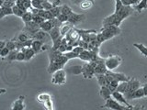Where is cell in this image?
Returning a JSON list of instances; mask_svg holds the SVG:
<instances>
[{"mask_svg":"<svg viewBox=\"0 0 147 110\" xmlns=\"http://www.w3.org/2000/svg\"><path fill=\"white\" fill-rule=\"evenodd\" d=\"M133 11L132 7H127L123 6L121 1H115V10L114 14L118 17V18L121 22L127 18L128 17H130Z\"/></svg>","mask_w":147,"mask_h":110,"instance_id":"6da1fadb","label":"cell"},{"mask_svg":"<svg viewBox=\"0 0 147 110\" xmlns=\"http://www.w3.org/2000/svg\"><path fill=\"white\" fill-rule=\"evenodd\" d=\"M69 60L64 56L63 53L61 55V56H59L58 58L53 60V61H50L49 62V66L47 68V71L49 73H53L58 70H61V69H63L64 65L67 63V62Z\"/></svg>","mask_w":147,"mask_h":110,"instance_id":"7a4b0ae2","label":"cell"},{"mask_svg":"<svg viewBox=\"0 0 147 110\" xmlns=\"http://www.w3.org/2000/svg\"><path fill=\"white\" fill-rule=\"evenodd\" d=\"M99 32L103 35L105 40H109L110 39L114 38L115 36H118L121 34V30L119 29V27L110 25V26H103Z\"/></svg>","mask_w":147,"mask_h":110,"instance_id":"3957f363","label":"cell"},{"mask_svg":"<svg viewBox=\"0 0 147 110\" xmlns=\"http://www.w3.org/2000/svg\"><path fill=\"white\" fill-rule=\"evenodd\" d=\"M122 62L121 57L118 56V55H110L108 58L105 59V64L106 67L109 71H114L121 65Z\"/></svg>","mask_w":147,"mask_h":110,"instance_id":"277c9868","label":"cell"},{"mask_svg":"<svg viewBox=\"0 0 147 110\" xmlns=\"http://www.w3.org/2000/svg\"><path fill=\"white\" fill-rule=\"evenodd\" d=\"M106 77L109 81V82L112 80H116L119 82H128L129 80L131 79V77H129L127 75H125L122 72H115L114 71H107V72L105 73Z\"/></svg>","mask_w":147,"mask_h":110,"instance_id":"5b68a950","label":"cell"},{"mask_svg":"<svg viewBox=\"0 0 147 110\" xmlns=\"http://www.w3.org/2000/svg\"><path fill=\"white\" fill-rule=\"evenodd\" d=\"M66 82V71L61 69L53 73L52 77V84L63 85Z\"/></svg>","mask_w":147,"mask_h":110,"instance_id":"8992f818","label":"cell"},{"mask_svg":"<svg viewBox=\"0 0 147 110\" xmlns=\"http://www.w3.org/2000/svg\"><path fill=\"white\" fill-rule=\"evenodd\" d=\"M94 64V70H95V74H105L107 72L108 69L106 67L105 64V59L99 57L96 59L95 62H92Z\"/></svg>","mask_w":147,"mask_h":110,"instance_id":"52a82bcc","label":"cell"},{"mask_svg":"<svg viewBox=\"0 0 147 110\" xmlns=\"http://www.w3.org/2000/svg\"><path fill=\"white\" fill-rule=\"evenodd\" d=\"M82 75L85 78L91 79L95 76V70H94V64L92 62H86L82 65Z\"/></svg>","mask_w":147,"mask_h":110,"instance_id":"ba28073f","label":"cell"},{"mask_svg":"<svg viewBox=\"0 0 147 110\" xmlns=\"http://www.w3.org/2000/svg\"><path fill=\"white\" fill-rule=\"evenodd\" d=\"M124 107H125V105L119 104L118 101H116L113 97H109V99H107L105 101V104L102 105L103 108H109L111 110H123Z\"/></svg>","mask_w":147,"mask_h":110,"instance_id":"9c48e42d","label":"cell"},{"mask_svg":"<svg viewBox=\"0 0 147 110\" xmlns=\"http://www.w3.org/2000/svg\"><path fill=\"white\" fill-rule=\"evenodd\" d=\"M40 30V25H38L37 23L30 21L29 23H26L25 24V28H24V32H26L27 34H29L30 37L31 38L37 31H39Z\"/></svg>","mask_w":147,"mask_h":110,"instance_id":"30bf717a","label":"cell"},{"mask_svg":"<svg viewBox=\"0 0 147 110\" xmlns=\"http://www.w3.org/2000/svg\"><path fill=\"white\" fill-rule=\"evenodd\" d=\"M85 15L84 14H77L76 12H73L70 16H68V21L70 24H72L73 26H76L79 23H81L82 21L85 20Z\"/></svg>","mask_w":147,"mask_h":110,"instance_id":"8fae6325","label":"cell"},{"mask_svg":"<svg viewBox=\"0 0 147 110\" xmlns=\"http://www.w3.org/2000/svg\"><path fill=\"white\" fill-rule=\"evenodd\" d=\"M140 87H141L140 81L135 79V78H131V79L128 81V88H127L126 93L124 95L131 94L133 92H135L138 88H140Z\"/></svg>","mask_w":147,"mask_h":110,"instance_id":"7c38bea8","label":"cell"},{"mask_svg":"<svg viewBox=\"0 0 147 110\" xmlns=\"http://www.w3.org/2000/svg\"><path fill=\"white\" fill-rule=\"evenodd\" d=\"M111 97H113L115 100L118 101V102H119V104H121V105H125V107H131V105L127 101V99L125 98V96H124V95L121 94V93H119V92H118V91H114V92H112Z\"/></svg>","mask_w":147,"mask_h":110,"instance_id":"4fadbf2b","label":"cell"},{"mask_svg":"<svg viewBox=\"0 0 147 110\" xmlns=\"http://www.w3.org/2000/svg\"><path fill=\"white\" fill-rule=\"evenodd\" d=\"M31 39L37 40H41V41H43L44 43H46V41L51 40V37H50L48 32H45L43 30H40L39 31H37L36 33L31 37Z\"/></svg>","mask_w":147,"mask_h":110,"instance_id":"5bb4252c","label":"cell"},{"mask_svg":"<svg viewBox=\"0 0 147 110\" xmlns=\"http://www.w3.org/2000/svg\"><path fill=\"white\" fill-rule=\"evenodd\" d=\"M24 100H25V96L20 95V97L12 104L10 110H24L25 109Z\"/></svg>","mask_w":147,"mask_h":110,"instance_id":"9a60e30c","label":"cell"},{"mask_svg":"<svg viewBox=\"0 0 147 110\" xmlns=\"http://www.w3.org/2000/svg\"><path fill=\"white\" fill-rule=\"evenodd\" d=\"M99 95L101 97L103 98V100H107L109 97H111L112 92L110 91V89L108 87V85H104V86H100V90H99Z\"/></svg>","mask_w":147,"mask_h":110,"instance_id":"2e32d148","label":"cell"},{"mask_svg":"<svg viewBox=\"0 0 147 110\" xmlns=\"http://www.w3.org/2000/svg\"><path fill=\"white\" fill-rule=\"evenodd\" d=\"M73 28H74V26L72 24H70L69 22L63 23L62 26L60 27V33H61V36L64 37L69 31H70L73 29Z\"/></svg>","mask_w":147,"mask_h":110,"instance_id":"e0dca14e","label":"cell"},{"mask_svg":"<svg viewBox=\"0 0 147 110\" xmlns=\"http://www.w3.org/2000/svg\"><path fill=\"white\" fill-rule=\"evenodd\" d=\"M20 50L25 54V61L26 62L30 61V60L34 57V55L36 54L35 52L31 48H23Z\"/></svg>","mask_w":147,"mask_h":110,"instance_id":"ac0fdd59","label":"cell"},{"mask_svg":"<svg viewBox=\"0 0 147 110\" xmlns=\"http://www.w3.org/2000/svg\"><path fill=\"white\" fill-rule=\"evenodd\" d=\"M44 42L41 40H33L31 44V49L34 50L35 53H39L41 52V48H42Z\"/></svg>","mask_w":147,"mask_h":110,"instance_id":"d6986e66","label":"cell"},{"mask_svg":"<svg viewBox=\"0 0 147 110\" xmlns=\"http://www.w3.org/2000/svg\"><path fill=\"white\" fill-rule=\"evenodd\" d=\"M49 35L51 37V40H52V41L53 42V41H55L57 39H59L60 37H61V33H60V28H53L52 30H51L49 32Z\"/></svg>","mask_w":147,"mask_h":110,"instance_id":"ffe728a7","label":"cell"},{"mask_svg":"<svg viewBox=\"0 0 147 110\" xmlns=\"http://www.w3.org/2000/svg\"><path fill=\"white\" fill-rule=\"evenodd\" d=\"M133 10H135L137 12H142L144 9H147V0H141L137 5L132 7Z\"/></svg>","mask_w":147,"mask_h":110,"instance_id":"44dd1931","label":"cell"},{"mask_svg":"<svg viewBox=\"0 0 147 110\" xmlns=\"http://www.w3.org/2000/svg\"><path fill=\"white\" fill-rule=\"evenodd\" d=\"M38 15L42 17L45 20H52L53 18H54V17L52 15L50 10H44V9H40Z\"/></svg>","mask_w":147,"mask_h":110,"instance_id":"7402d4cb","label":"cell"},{"mask_svg":"<svg viewBox=\"0 0 147 110\" xmlns=\"http://www.w3.org/2000/svg\"><path fill=\"white\" fill-rule=\"evenodd\" d=\"M66 72H70L71 74H75V75H79L82 74V66L80 65H75L72 66L70 68H68L66 70Z\"/></svg>","mask_w":147,"mask_h":110,"instance_id":"603a6c76","label":"cell"},{"mask_svg":"<svg viewBox=\"0 0 147 110\" xmlns=\"http://www.w3.org/2000/svg\"><path fill=\"white\" fill-rule=\"evenodd\" d=\"M40 30H43L45 32H49L52 30L53 29V25H52V21L51 20H45L43 23H41V24L40 25Z\"/></svg>","mask_w":147,"mask_h":110,"instance_id":"cb8c5ba5","label":"cell"},{"mask_svg":"<svg viewBox=\"0 0 147 110\" xmlns=\"http://www.w3.org/2000/svg\"><path fill=\"white\" fill-rule=\"evenodd\" d=\"M96 80H98V82L100 86H104V85H109V81L107 79L105 74H95Z\"/></svg>","mask_w":147,"mask_h":110,"instance_id":"d4e9b609","label":"cell"},{"mask_svg":"<svg viewBox=\"0 0 147 110\" xmlns=\"http://www.w3.org/2000/svg\"><path fill=\"white\" fill-rule=\"evenodd\" d=\"M133 46H134V47L139 50L144 56L147 57V47L146 46H144L142 43H137V42L133 43Z\"/></svg>","mask_w":147,"mask_h":110,"instance_id":"484cf974","label":"cell"},{"mask_svg":"<svg viewBox=\"0 0 147 110\" xmlns=\"http://www.w3.org/2000/svg\"><path fill=\"white\" fill-rule=\"evenodd\" d=\"M127 88H128V82H121L119 84L116 91H118V92H119V93H121V94L124 95L126 93Z\"/></svg>","mask_w":147,"mask_h":110,"instance_id":"4316f807","label":"cell"},{"mask_svg":"<svg viewBox=\"0 0 147 110\" xmlns=\"http://www.w3.org/2000/svg\"><path fill=\"white\" fill-rule=\"evenodd\" d=\"M30 39H31L30 37V35L29 34H27L26 32H21V33H20L18 34V38H17V40L18 41H20V42H26L27 40H29Z\"/></svg>","mask_w":147,"mask_h":110,"instance_id":"83f0119b","label":"cell"},{"mask_svg":"<svg viewBox=\"0 0 147 110\" xmlns=\"http://www.w3.org/2000/svg\"><path fill=\"white\" fill-rule=\"evenodd\" d=\"M92 5H93V3L91 1H88V0H82L79 4V6L83 10H87V9H89L92 7Z\"/></svg>","mask_w":147,"mask_h":110,"instance_id":"f1b7e54d","label":"cell"},{"mask_svg":"<svg viewBox=\"0 0 147 110\" xmlns=\"http://www.w3.org/2000/svg\"><path fill=\"white\" fill-rule=\"evenodd\" d=\"M73 12L74 11L72 10V8L69 6H67V5H62V7H61V13L62 14L66 15L68 17V16H70Z\"/></svg>","mask_w":147,"mask_h":110,"instance_id":"f546056e","label":"cell"},{"mask_svg":"<svg viewBox=\"0 0 147 110\" xmlns=\"http://www.w3.org/2000/svg\"><path fill=\"white\" fill-rule=\"evenodd\" d=\"M50 98H52V96H51L49 94H47V93H41V94H40L38 96H37V100L39 101V102H40V103H44L45 101H47L48 99H50Z\"/></svg>","mask_w":147,"mask_h":110,"instance_id":"4dcf8cb0","label":"cell"},{"mask_svg":"<svg viewBox=\"0 0 147 110\" xmlns=\"http://www.w3.org/2000/svg\"><path fill=\"white\" fill-rule=\"evenodd\" d=\"M32 16H33V14H32L30 11H27V12H25L24 14H23V16H22V20H23V22L25 23H29V22H30V21H32Z\"/></svg>","mask_w":147,"mask_h":110,"instance_id":"1f68e13d","label":"cell"},{"mask_svg":"<svg viewBox=\"0 0 147 110\" xmlns=\"http://www.w3.org/2000/svg\"><path fill=\"white\" fill-rule=\"evenodd\" d=\"M141 0H121V4L123 6H127V7H133L139 3Z\"/></svg>","mask_w":147,"mask_h":110,"instance_id":"d6a6232c","label":"cell"},{"mask_svg":"<svg viewBox=\"0 0 147 110\" xmlns=\"http://www.w3.org/2000/svg\"><path fill=\"white\" fill-rule=\"evenodd\" d=\"M12 11H13V15H15V16H17V17H22L23 14L25 13L23 10H21V9H20V7H17L16 5L12 7Z\"/></svg>","mask_w":147,"mask_h":110,"instance_id":"836d02e7","label":"cell"},{"mask_svg":"<svg viewBox=\"0 0 147 110\" xmlns=\"http://www.w3.org/2000/svg\"><path fill=\"white\" fill-rule=\"evenodd\" d=\"M61 7L62 6H58V7H53L52 9H51V13L54 17H57L60 14H61Z\"/></svg>","mask_w":147,"mask_h":110,"instance_id":"e575fe53","label":"cell"},{"mask_svg":"<svg viewBox=\"0 0 147 110\" xmlns=\"http://www.w3.org/2000/svg\"><path fill=\"white\" fill-rule=\"evenodd\" d=\"M32 21L37 23L38 25H40L41 23H43L45 21V19H44L42 17L37 15V14H33V16H32Z\"/></svg>","mask_w":147,"mask_h":110,"instance_id":"d590c367","label":"cell"},{"mask_svg":"<svg viewBox=\"0 0 147 110\" xmlns=\"http://www.w3.org/2000/svg\"><path fill=\"white\" fill-rule=\"evenodd\" d=\"M43 105H44L45 110H55L54 107H53V103L52 98H50L47 101H45V102L43 103Z\"/></svg>","mask_w":147,"mask_h":110,"instance_id":"8d00e7d4","label":"cell"},{"mask_svg":"<svg viewBox=\"0 0 147 110\" xmlns=\"http://www.w3.org/2000/svg\"><path fill=\"white\" fill-rule=\"evenodd\" d=\"M31 6L32 7L36 9H43L42 3H41L40 0H31Z\"/></svg>","mask_w":147,"mask_h":110,"instance_id":"74e56055","label":"cell"},{"mask_svg":"<svg viewBox=\"0 0 147 110\" xmlns=\"http://www.w3.org/2000/svg\"><path fill=\"white\" fill-rule=\"evenodd\" d=\"M6 47H7L9 50H10V52L17 50V49H16V42H15V41H13V40L6 41Z\"/></svg>","mask_w":147,"mask_h":110,"instance_id":"f35d334b","label":"cell"},{"mask_svg":"<svg viewBox=\"0 0 147 110\" xmlns=\"http://www.w3.org/2000/svg\"><path fill=\"white\" fill-rule=\"evenodd\" d=\"M18 50H12V52H9V54L7 56V59L8 60L9 62H12V61H16V57H17V53H18Z\"/></svg>","mask_w":147,"mask_h":110,"instance_id":"ab89813d","label":"cell"},{"mask_svg":"<svg viewBox=\"0 0 147 110\" xmlns=\"http://www.w3.org/2000/svg\"><path fill=\"white\" fill-rule=\"evenodd\" d=\"M63 55L65 56L68 60H71V59H76V58H78V56L79 55L78 54H76V53H75L74 52H66L65 53H63Z\"/></svg>","mask_w":147,"mask_h":110,"instance_id":"60d3db41","label":"cell"},{"mask_svg":"<svg viewBox=\"0 0 147 110\" xmlns=\"http://www.w3.org/2000/svg\"><path fill=\"white\" fill-rule=\"evenodd\" d=\"M42 7L44 10H51L53 7V3H51L49 0H46L45 2L42 3Z\"/></svg>","mask_w":147,"mask_h":110,"instance_id":"b9f144b4","label":"cell"},{"mask_svg":"<svg viewBox=\"0 0 147 110\" xmlns=\"http://www.w3.org/2000/svg\"><path fill=\"white\" fill-rule=\"evenodd\" d=\"M16 61H18V62L25 61V54L23 53L21 50H18V52L17 57H16Z\"/></svg>","mask_w":147,"mask_h":110,"instance_id":"7bdbcfd3","label":"cell"},{"mask_svg":"<svg viewBox=\"0 0 147 110\" xmlns=\"http://www.w3.org/2000/svg\"><path fill=\"white\" fill-rule=\"evenodd\" d=\"M2 10L5 14V16H10L13 15V11H12V7H2Z\"/></svg>","mask_w":147,"mask_h":110,"instance_id":"ee69618b","label":"cell"},{"mask_svg":"<svg viewBox=\"0 0 147 110\" xmlns=\"http://www.w3.org/2000/svg\"><path fill=\"white\" fill-rule=\"evenodd\" d=\"M57 18H58V20L62 23V24H63V23H65V22L68 21V17L66 15H63V14H62V13L57 17Z\"/></svg>","mask_w":147,"mask_h":110,"instance_id":"f6af8a7d","label":"cell"},{"mask_svg":"<svg viewBox=\"0 0 147 110\" xmlns=\"http://www.w3.org/2000/svg\"><path fill=\"white\" fill-rule=\"evenodd\" d=\"M22 1V4H23V6H24V7L27 9H30L32 7L31 6V0H21Z\"/></svg>","mask_w":147,"mask_h":110,"instance_id":"bcb514c9","label":"cell"},{"mask_svg":"<svg viewBox=\"0 0 147 110\" xmlns=\"http://www.w3.org/2000/svg\"><path fill=\"white\" fill-rule=\"evenodd\" d=\"M51 21H52V25H53V28H55V27L60 28V27L62 26V23L58 20V18H57V17L53 18V19L51 20Z\"/></svg>","mask_w":147,"mask_h":110,"instance_id":"7dc6e473","label":"cell"},{"mask_svg":"<svg viewBox=\"0 0 147 110\" xmlns=\"http://www.w3.org/2000/svg\"><path fill=\"white\" fill-rule=\"evenodd\" d=\"M9 52H10V50H9L7 47H4L2 50H1V52H0V56L1 57H7V55L9 54Z\"/></svg>","mask_w":147,"mask_h":110,"instance_id":"c3c4849f","label":"cell"},{"mask_svg":"<svg viewBox=\"0 0 147 110\" xmlns=\"http://www.w3.org/2000/svg\"><path fill=\"white\" fill-rule=\"evenodd\" d=\"M58 50H59L60 52H62V53H65L67 52V45L61 44V45L59 46Z\"/></svg>","mask_w":147,"mask_h":110,"instance_id":"681fc988","label":"cell"},{"mask_svg":"<svg viewBox=\"0 0 147 110\" xmlns=\"http://www.w3.org/2000/svg\"><path fill=\"white\" fill-rule=\"evenodd\" d=\"M133 110H145V107H144V105H136L133 107Z\"/></svg>","mask_w":147,"mask_h":110,"instance_id":"f907efd6","label":"cell"},{"mask_svg":"<svg viewBox=\"0 0 147 110\" xmlns=\"http://www.w3.org/2000/svg\"><path fill=\"white\" fill-rule=\"evenodd\" d=\"M142 89H144V97H147V82H145L144 85H142Z\"/></svg>","mask_w":147,"mask_h":110,"instance_id":"816d5d0a","label":"cell"},{"mask_svg":"<svg viewBox=\"0 0 147 110\" xmlns=\"http://www.w3.org/2000/svg\"><path fill=\"white\" fill-rule=\"evenodd\" d=\"M4 47H6V41L0 40V52H1V50H2Z\"/></svg>","mask_w":147,"mask_h":110,"instance_id":"f5cc1de1","label":"cell"},{"mask_svg":"<svg viewBox=\"0 0 147 110\" xmlns=\"http://www.w3.org/2000/svg\"><path fill=\"white\" fill-rule=\"evenodd\" d=\"M4 17H6V16H5V14H4V12L2 10V8L0 7V19H1V18H3Z\"/></svg>","mask_w":147,"mask_h":110,"instance_id":"db71d44e","label":"cell"},{"mask_svg":"<svg viewBox=\"0 0 147 110\" xmlns=\"http://www.w3.org/2000/svg\"><path fill=\"white\" fill-rule=\"evenodd\" d=\"M123 110H133V107H124V109Z\"/></svg>","mask_w":147,"mask_h":110,"instance_id":"11a10c76","label":"cell"},{"mask_svg":"<svg viewBox=\"0 0 147 110\" xmlns=\"http://www.w3.org/2000/svg\"><path fill=\"white\" fill-rule=\"evenodd\" d=\"M71 1H73L74 3H76V4H80V2L82 1V0H71Z\"/></svg>","mask_w":147,"mask_h":110,"instance_id":"9f6ffc18","label":"cell"},{"mask_svg":"<svg viewBox=\"0 0 147 110\" xmlns=\"http://www.w3.org/2000/svg\"><path fill=\"white\" fill-rule=\"evenodd\" d=\"M6 92V89H0V94H4Z\"/></svg>","mask_w":147,"mask_h":110,"instance_id":"6f0895ef","label":"cell"},{"mask_svg":"<svg viewBox=\"0 0 147 110\" xmlns=\"http://www.w3.org/2000/svg\"><path fill=\"white\" fill-rule=\"evenodd\" d=\"M40 1L41 3H43V2H45V1H46V0H40Z\"/></svg>","mask_w":147,"mask_h":110,"instance_id":"680465c9","label":"cell"},{"mask_svg":"<svg viewBox=\"0 0 147 110\" xmlns=\"http://www.w3.org/2000/svg\"><path fill=\"white\" fill-rule=\"evenodd\" d=\"M88 1H91V2H92V3H93V2H94V1H95V0H88Z\"/></svg>","mask_w":147,"mask_h":110,"instance_id":"91938a15","label":"cell"},{"mask_svg":"<svg viewBox=\"0 0 147 110\" xmlns=\"http://www.w3.org/2000/svg\"><path fill=\"white\" fill-rule=\"evenodd\" d=\"M115 1H121V0H115Z\"/></svg>","mask_w":147,"mask_h":110,"instance_id":"94428289","label":"cell"}]
</instances>
